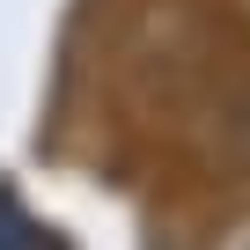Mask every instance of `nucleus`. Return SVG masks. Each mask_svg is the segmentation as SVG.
<instances>
[{
	"instance_id": "obj_2",
	"label": "nucleus",
	"mask_w": 250,
	"mask_h": 250,
	"mask_svg": "<svg viewBox=\"0 0 250 250\" xmlns=\"http://www.w3.org/2000/svg\"><path fill=\"white\" fill-rule=\"evenodd\" d=\"M213 250H250V213H235V221L213 235Z\"/></svg>"
},
{
	"instance_id": "obj_1",
	"label": "nucleus",
	"mask_w": 250,
	"mask_h": 250,
	"mask_svg": "<svg viewBox=\"0 0 250 250\" xmlns=\"http://www.w3.org/2000/svg\"><path fill=\"white\" fill-rule=\"evenodd\" d=\"M0 250H52V243L37 235V221H30V206H22L15 191H0Z\"/></svg>"
}]
</instances>
